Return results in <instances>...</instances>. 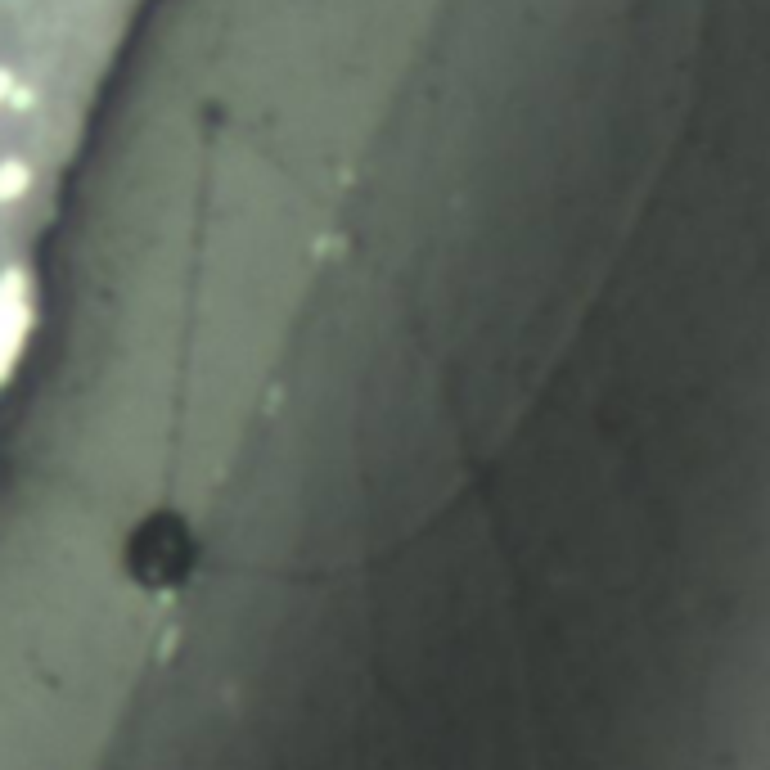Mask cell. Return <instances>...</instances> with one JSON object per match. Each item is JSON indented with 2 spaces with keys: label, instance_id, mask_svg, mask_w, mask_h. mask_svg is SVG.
<instances>
[{
  "label": "cell",
  "instance_id": "obj_1",
  "mask_svg": "<svg viewBox=\"0 0 770 770\" xmlns=\"http://www.w3.org/2000/svg\"><path fill=\"white\" fill-rule=\"evenodd\" d=\"M185 559H190V545H185L181 527H145V532H140L136 563L154 572L158 581H163L167 572H181Z\"/></svg>",
  "mask_w": 770,
  "mask_h": 770
}]
</instances>
